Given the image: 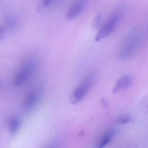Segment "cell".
Returning <instances> with one entry per match:
<instances>
[{
  "instance_id": "6da1fadb",
  "label": "cell",
  "mask_w": 148,
  "mask_h": 148,
  "mask_svg": "<svg viewBox=\"0 0 148 148\" xmlns=\"http://www.w3.org/2000/svg\"><path fill=\"white\" fill-rule=\"evenodd\" d=\"M142 35L139 29L131 30L123 40L119 50V56L122 59L132 58L139 49Z\"/></svg>"
},
{
  "instance_id": "7a4b0ae2",
  "label": "cell",
  "mask_w": 148,
  "mask_h": 148,
  "mask_svg": "<svg viewBox=\"0 0 148 148\" xmlns=\"http://www.w3.org/2000/svg\"><path fill=\"white\" fill-rule=\"evenodd\" d=\"M124 10L122 7H118L114 10L108 19L99 28L95 37L96 41H99L111 34L117 27L123 15Z\"/></svg>"
},
{
  "instance_id": "3957f363",
  "label": "cell",
  "mask_w": 148,
  "mask_h": 148,
  "mask_svg": "<svg viewBox=\"0 0 148 148\" xmlns=\"http://www.w3.org/2000/svg\"><path fill=\"white\" fill-rule=\"evenodd\" d=\"M95 79V74L93 72H89L84 76L73 92L71 97L73 103H78L85 97L93 86Z\"/></svg>"
},
{
  "instance_id": "277c9868",
  "label": "cell",
  "mask_w": 148,
  "mask_h": 148,
  "mask_svg": "<svg viewBox=\"0 0 148 148\" xmlns=\"http://www.w3.org/2000/svg\"><path fill=\"white\" fill-rule=\"evenodd\" d=\"M36 67V62L34 60H29L26 62L19 69L13 79V86L19 87L24 83L34 74Z\"/></svg>"
},
{
  "instance_id": "5b68a950",
  "label": "cell",
  "mask_w": 148,
  "mask_h": 148,
  "mask_svg": "<svg viewBox=\"0 0 148 148\" xmlns=\"http://www.w3.org/2000/svg\"><path fill=\"white\" fill-rule=\"evenodd\" d=\"M87 1H76L69 7L66 14V19L71 20L78 17L83 12L87 5Z\"/></svg>"
},
{
  "instance_id": "8992f818",
  "label": "cell",
  "mask_w": 148,
  "mask_h": 148,
  "mask_svg": "<svg viewBox=\"0 0 148 148\" xmlns=\"http://www.w3.org/2000/svg\"><path fill=\"white\" fill-rule=\"evenodd\" d=\"M133 78L129 75L122 76L118 79L112 90L113 93H116L122 89L127 88L131 85Z\"/></svg>"
},
{
  "instance_id": "52a82bcc",
  "label": "cell",
  "mask_w": 148,
  "mask_h": 148,
  "mask_svg": "<svg viewBox=\"0 0 148 148\" xmlns=\"http://www.w3.org/2000/svg\"><path fill=\"white\" fill-rule=\"evenodd\" d=\"M40 93L37 90H34L27 94L24 99L23 107L25 109H30L34 107L38 101Z\"/></svg>"
},
{
  "instance_id": "ba28073f",
  "label": "cell",
  "mask_w": 148,
  "mask_h": 148,
  "mask_svg": "<svg viewBox=\"0 0 148 148\" xmlns=\"http://www.w3.org/2000/svg\"><path fill=\"white\" fill-rule=\"evenodd\" d=\"M114 134V130H110L103 136L98 144V148H104L107 144L110 142Z\"/></svg>"
},
{
  "instance_id": "9c48e42d",
  "label": "cell",
  "mask_w": 148,
  "mask_h": 148,
  "mask_svg": "<svg viewBox=\"0 0 148 148\" xmlns=\"http://www.w3.org/2000/svg\"><path fill=\"white\" fill-rule=\"evenodd\" d=\"M21 122L20 119L14 118L10 120L9 123V129L11 134H14L21 126Z\"/></svg>"
},
{
  "instance_id": "30bf717a",
  "label": "cell",
  "mask_w": 148,
  "mask_h": 148,
  "mask_svg": "<svg viewBox=\"0 0 148 148\" xmlns=\"http://www.w3.org/2000/svg\"><path fill=\"white\" fill-rule=\"evenodd\" d=\"M130 121V116L127 114L121 115L117 119V122L121 124H126L128 123Z\"/></svg>"
},
{
  "instance_id": "8fae6325",
  "label": "cell",
  "mask_w": 148,
  "mask_h": 148,
  "mask_svg": "<svg viewBox=\"0 0 148 148\" xmlns=\"http://www.w3.org/2000/svg\"><path fill=\"white\" fill-rule=\"evenodd\" d=\"M101 17L100 14H98L95 18V21L93 22V25L95 28H97L99 27L101 23Z\"/></svg>"
},
{
  "instance_id": "7c38bea8",
  "label": "cell",
  "mask_w": 148,
  "mask_h": 148,
  "mask_svg": "<svg viewBox=\"0 0 148 148\" xmlns=\"http://www.w3.org/2000/svg\"><path fill=\"white\" fill-rule=\"evenodd\" d=\"M5 34V29L3 26L0 25V41L4 38Z\"/></svg>"
},
{
  "instance_id": "4fadbf2b",
  "label": "cell",
  "mask_w": 148,
  "mask_h": 148,
  "mask_svg": "<svg viewBox=\"0 0 148 148\" xmlns=\"http://www.w3.org/2000/svg\"><path fill=\"white\" fill-rule=\"evenodd\" d=\"M101 103L103 107H104V108L107 107L108 105V102L107 99L105 98H103L101 100Z\"/></svg>"
},
{
  "instance_id": "5bb4252c",
  "label": "cell",
  "mask_w": 148,
  "mask_h": 148,
  "mask_svg": "<svg viewBox=\"0 0 148 148\" xmlns=\"http://www.w3.org/2000/svg\"><path fill=\"white\" fill-rule=\"evenodd\" d=\"M48 148H58V147H56L55 146H51V147H49Z\"/></svg>"
}]
</instances>
